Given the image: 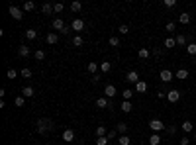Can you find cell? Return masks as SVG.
Instances as JSON below:
<instances>
[{"label":"cell","instance_id":"cell-1","mask_svg":"<svg viewBox=\"0 0 196 145\" xmlns=\"http://www.w3.org/2000/svg\"><path fill=\"white\" fill-rule=\"evenodd\" d=\"M159 78H161L163 82H171L173 78H175V72H173L171 69H161V72H159Z\"/></svg>","mask_w":196,"mask_h":145},{"label":"cell","instance_id":"cell-2","mask_svg":"<svg viewBox=\"0 0 196 145\" xmlns=\"http://www.w3.org/2000/svg\"><path fill=\"white\" fill-rule=\"evenodd\" d=\"M149 128H151V132H153V133H159V132H163V129H165V124L161 120H151Z\"/></svg>","mask_w":196,"mask_h":145},{"label":"cell","instance_id":"cell-3","mask_svg":"<svg viewBox=\"0 0 196 145\" xmlns=\"http://www.w3.org/2000/svg\"><path fill=\"white\" fill-rule=\"evenodd\" d=\"M8 12H10V16H12L14 20H22V18H24V10L18 8V6H10Z\"/></svg>","mask_w":196,"mask_h":145},{"label":"cell","instance_id":"cell-4","mask_svg":"<svg viewBox=\"0 0 196 145\" xmlns=\"http://www.w3.org/2000/svg\"><path fill=\"white\" fill-rule=\"evenodd\" d=\"M49 128H51V122H49V120H39L38 122V133L49 132Z\"/></svg>","mask_w":196,"mask_h":145},{"label":"cell","instance_id":"cell-5","mask_svg":"<svg viewBox=\"0 0 196 145\" xmlns=\"http://www.w3.org/2000/svg\"><path fill=\"white\" fill-rule=\"evenodd\" d=\"M96 108H100V110H104V108H112V102H110V98H106V96H100L96 100Z\"/></svg>","mask_w":196,"mask_h":145},{"label":"cell","instance_id":"cell-6","mask_svg":"<svg viewBox=\"0 0 196 145\" xmlns=\"http://www.w3.org/2000/svg\"><path fill=\"white\" fill-rule=\"evenodd\" d=\"M126 81L132 82V84H137V82L141 81V78H139V72H137V71H129L128 75H126Z\"/></svg>","mask_w":196,"mask_h":145},{"label":"cell","instance_id":"cell-7","mask_svg":"<svg viewBox=\"0 0 196 145\" xmlns=\"http://www.w3.org/2000/svg\"><path fill=\"white\" fill-rule=\"evenodd\" d=\"M167 98H169L171 104H175V102H178V100H180V92H178L177 88H173V90L167 92Z\"/></svg>","mask_w":196,"mask_h":145},{"label":"cell","instance_id":"cell-8","mask_svg":"<svg viewBox=\"0 0 196 145\" xmlns=\"http://www.w3.org/2000/svg\"><path fill=\"white\" fill-rule=\"evenodd\" d=\"M83 28H84V22H83L81 18H75V20H73V24H71V30H73V32H81Z\"/></svg>","mask_w":196,"mask_h":145},{"label":"cell","instance_id":"cell-9","mask_svg":"<svg viewBox=\"0 0 196 145\" xmlns=\"http://www.w3.org/2000/svg\"><path fill=\"white\" fill-rule=\"evenodd\" d=\"M104 94H106V98H114L116 94H118V90H116V86H114V84H106Z\"/></svg>","mask_w":196,"mask_h":145},{"label":"cell","instance_id":"cell-10","mask_svg":"<svg viewBox=\"0 0 196 145\" xmlns=\"http://www.w3.org/2000/svg\"><path fill=\"white\" fill-rule=\"evenodd\" d=\"M63 141H67V143L75 141V129H65L63 132Z\"/></svg>","mask_w":196,"mask_h":145},{"label":"cell","instance_id":"cell-11","mask_svg":"<svg viewBox=\"0 0 196 145\" xmlns=\"http://www.w3.org/2000/svg\"><path fill=\"white\" fill-rule=\"evenodd\" d=\"M53 28H55L57 32H61V33H63V32H65V28H67V26H65V22H63L61 18H55V20H53Z\"/></svg>","mask_w":196,"mask_h":145},{"label":"cell","instance_id":"cell-12","mask_svg":"<svg viewBox=\"0 0 196 145\" xmlns=\"http://www.w3.org/2000/svg\"><path fill=\"white\" fill-rule=\"evenodd\" d=\"M178 24H183V26L190 24V14H188V12H180L178 14Z\"/></svg>","mask_w":196,"mask_h":145},{"label":"cell","instance_id":"cell-13","mask_svg":"<svg viewBox=\"0 0 196 145\" xmlns=\"http://www.w3.org/2000/svg\"><path fill=\"white\" fill-rule=\"evenodd\" d=\"M47 43H49V45H55V43L57 41H59V33H55V32H51V33H47Z\"/></svg>","mask_w":196,"mask_h":145},{"label":"cell","instance_id":"cell-14","mask_svg":"<svg viewBox=\"0 0 196 145\" xmlns=\"http://www.w3.org/2000/svg\"><path fill=\"white\" fill-rule=\"evenodd\" d=\"M180 128H183V132H184V133H190V132H194V124H192V122H188V120H184Z\"/></svg>","mask_w":196,"mask_h":145},{"label":"cell","instance_id":"cell-15","mask_svg":"<svg viewBox=\"0 0 196 145\" xmlns=\"http://www.w3.org/2000/svg\"><path fill=\"white\" fill-rule=\"evenodd\" d=\"M145 90H147V82H145V81H139V82L135 84V94H137V92H139V94H143Z\"/></svg>","mask_w":196,"mask_h":145},{"label":"cell","instance_id":"cell-16","mask_svg":"<svg viewBox=\"0 0 196 145\" xmlns=\"http://www.w3.org/2000/svg\"><path fill=\"white\" fill-rule=\"evenodd\" d=\"M35 94V90L32 88V86H24V88H22V96H26V98H32Z\"/></svg>","mask_w":196,"mask_h":145},{"label":"cell","instance_id":"cell-17","mask_svg":"<svg viewBox=\"0 0 196 145\" xmlns=\"http://www.w3.org/2000/svg\"><path fill=\"white\" fill-rule=\"evenodd\" d=\"M149 55H151V51L147 47H141L139 51H137V57H139V59H149Z\"/></svg>","mask_w":196,"mask_h":145},{"label":"cell","instance_id":"cell-18","mask_svg":"<svg viewBox=\"0 0 196 145\" xmlns=\"http://www.w3.org/2000/svg\"><path fill=\"white\" fill-rule=\"evenodd\" d=\"M22 10H24V12H32V10H35V4L32 2V0H28V2L22 4Z\"/></svg>","mask_w":196,"mask_h":145},{"label":"cell","instance_id":"cell-19","mask_svg":"<svg viewBox=\"0 0 196 145\" xmlns=\"http://www.w3.org/2000/svg\"><path fill=\"white\" fill-rule=\"evenodd\" d=\"M163 45H165L167 49H173V47H177V39H175V38H167Z\"/></svg>","mask_w":196,"mask_h":145},{"label":"cell","instance_id":"cell-20","mask_svg":"<svg viewBox=\"0 0 196 145\" xmlns=\"http://www.w3.org/2000/svg\"><path fill=\"white\" fill-rule=\"evenodd\" d=\"M175 39H177V45L180 47V45H188V39L184 38L183 33H178V35H175Z\"/></svg>","mask_w":196,"mask_h":145},{"label":"cell","instance_id":"cell-21","mask_svg":"<svg viewBox=\"0 0 196 145\" xmlns=\"http://www.w3.org/2000/svg\"><path fill=\"white\" fill-rule=\"evenodd\" d=\"M18 55L20 57H28V55H30V47H28V45H20L18 47Z\"/></svg>","mask_w":196,"mask_h":145},{"label":"cell","instance_id":"cell-22","mask_svg":"<svg viewBox=\"0 0 196 145\" xmlns=\"http://www.w3.org/2000/svg\"><path fill=\"white\" fill-rule=\"evenodd\" d=\"M149 145H161V135L159 133H153L149 137Z\"/></svg>","mask_w":196,"mask_h":145},{"label":"cell","instance_id":"cell-23","mask_svg":"<svg viewBox=\"0 0 196 145\" xmlns=\"http://www.w3.org/2000/svg\"><path fill=\"white\" fill-rule=\"evenodd\" d=\"M132 102H129V100H124V102H122V112H126V114H129L132 112Z\"/></svg>","mask_w":196,"mask_h":145},{"label":"cell","instance_id":"cell-24","mask_svg":"<svg viewBox=\"0 0 196 145\" xmlns=\"http://www.w3.org/2000/svg\"><path fill=\"white\" fill-rule=\"evenodd\" d=\"M116 129H118V133H120V135H126V132H128V124H124V122H120V124L116 126Z\"/></svg>","mask_w":196,"mask_h":145},{"label":"cell","instance_id":"cell-25","mask_svg":"<svg viewBox=\"0 0 196 145\" xmlns=\"http://www.w3.org/2000/svg\"><path fill=\"white\" fill-rule=\"evenodd\" d=\"M86 69H88V72L96 75V72L100 71V65H98V63H88V67H86Z\"/></svg>","mask_w":196,"mask_h":145},{"label":"cell","instance_id":"cell-26","mask_svg":"<svg viewBox=\"0 0 196 145\" xmlns=\"http://www.w3.org/2000/svg\"><path fill=\"white\" fill-rule=\"evenodd\" d=\"M175 77H177V78H180V81H184V78L188 77V71H186V69H178V71L175 72Z\"/></svg>","mask_w":196,"mask_h":145},{"label":"cell","instance_id":"cell-27","mask_svg":"<svg viewBox=\"0 0 196 145\" xmlns=\"http://www.w3.org/2000/svg\"><path fill=\"white\" fill-rule=\"evenodd\" d=\"M118 143L120 145H129V143H132V137H129V135H120L118 137Z\"/></svg>","mask_w":196,"mask_h":145},{"label":"cell","instance_id":"cell-28","mask_svg":"<svg viewBox=\"0 0 196 145\" xmlns=\"http://www.w3.org/2000/svg\"><path fill=\"white\" fill-rule=\"evenodd\" d=\"M112 69V63H108V61H102L100 63V72H108Z\"/></svg>","mask_w":196,"mask_h":145},{"label":"cell","instance_id":"cell-29","mask_svg":"<svg viewBox=\"0 0 196 145\" xmlns=\"http://www.w3.org/2000/svg\"><path fill=\"white\" fill-rule=\"evenodd\" d=\"M133 94H135V90H132V88H126L124 92H122V96H124V100H129V98H133Z\"/></svg>","mask_w":196,"mask_h":145},{"label":"cell","instance_id":"cell-30","mask_svg":"<svg viewBox=\"0 0 196 145\" xmlns=\"http://www.w3.org/2000/svg\"><path fill=\"white\" fill-rule=\"evenodd\" d=\"M83 43H84V39L81 38V35H75V38H73V45H75V47H81Z\"/></svg>","mask_w":196,"mask_h":145},{"label":"cell","instance_id":"cell-31","mask_svg":"<svg viewBox=\"0 0 196 145\" xmlns=\"http://www.w3.org/2000/svg\"><path fill=\"white\" fill-rule=\"evenodd\" d=\"M81 8H83V4L78 2V0H75V2H71V10H73V12H81Z\"/></svg>","mask_w":196,"mask_h":145},{"label":"cell","instance_id":"cell-32","mask_svg":"<svg viewBox=\"0 0 196 145\" xmlns=\"http://www.w3.org/2000/svg\"><path fill=\"white\" fill-rule=\"evenodd\" d=\"M96 135H98V137H104V135H108V132H106V126H98V128H96Z\"/></svg>","mask_w":196,"mask_h":145},{"label":"cell","instance_id":"cell-33","mask_svg":"<svg viewBox=\"0 0 196 145\" xmlns=\"http://www.w3.org/2000/svg\"><path fill=\"white\" fill-rule=\"evenodd\" d=\"M41 12H43V14H51V12H53V4H47V2H45V4L41 6Z\"/></svg>","mask_w":196,"mask_h":145},{"label":"cell","instance_id":"cell-34","mask_svg":"<svg viewBox=\"0 0 196 145\" xmlns=\"http://www.w3.org/2000/svg\"><path fill=\"white\" fill-rule=\"evenodd\" d=\"M33 57H35L38 61H43V59H45V51H43V49H38V51L33 53Z\"/></svg>","mask_w":196,"mask_h":145},{"label":"cell","instance_id":"cell-35","mask_svg":"<svg viewBox=\"0 0 196 145\" xmlns=\"http://www.w3.org/2000/svg\"><path fill=\"white\" fill-rule=\"evenodd\" d=\"M186 53L188 55H196V43H188L186 45Z\"/></svg>","mask_w":196,"mask_h":145},{"label":"cell","instance_id":"cell-36","mask_svg":"<svg viewBox=\"0 0 196 145\" xmlns=\"http://www.w3.org/2000/svg\"><path fill=\"white\" fill-rule=\"evenodd\" d=\"M26 38L28 39H35V38H38V32H35V30H26Z\"/></svg>","mask_w":196,"mask_h":145},{"label":"cell","instance_id":"cell-37","mask_svg":"<svg viewBox=\"0 0 196 145\" xmlns=\"http://www.w3.org/2000/svg\"><path fill=\"white\" fill-rule=\"evenodd\" d=\"M14 104H16L18 108H22V106H24V104H26V96H18L16 100H14Z\"/></svg>","mask_w":196,"mask_h":145},{"label":"cell","instance_id":"cell-38","mask_svg":"<svg viewBox=\"0 0 196 145\" xmlns=\"http://www.w3.org/2000/svg\"><path fill=\"white\" fill-rule=\"evenodd\" d=\"M63 8H65V4H63V2L53 4V12H57V14H61V12H63Z\"/></svg>","mask_w":196,"mask_h":145},{"label":"cell","instance_id":"cell-39","mask_svg":"<svg viewBox=\"0 0 196 145\" xmlns=\"http://www.w3.org/2000/svg\"><path fill=\"white\" fill-rule=\"evenodd\" d=\"M108 43H110V45H112V47H118V45H120V39H118V38H116V35H112V38H110V39H108Z\"/></svg>","mask_w":196,"mask_h":145},{"label":"cell","instance_id":"cell-40","mask_svg":"<svg viewBox=\"0 0 196 145\" xmlns=\"http://www.w3.org/2000/svg\"><path fill=\"white\" fill-rule=\"evenodd\" d=\"M165 28H167V32H175L177 30V24H175V22H167Z\"/></svg>","mask_w":196,"mask_h":145},{"label":"cell","instance_id":"cell-41","mask_svg":"<svg viewBox=\"0 0 196 145\" xmlns=\"http://www.w3.org/2000/svg\"><path fill=\"white\" fill-rule=\"evenodd\" d=\"M163 6H165V8H175V6H177V2H175V0H165V2H163Z\"/></svg>","mask_w":196,"mask_h":145},{"label":"cell","instance_id":"cell-42","mask_svg":"<svg viewBox=\"0 0 196 145\" xmlns=\"http://www.w3.org/2000/svg\"><path fill=\"white\" fill-rule=\"evenodd\" d=\"M20 75L24 77V78H30V77H32V71H30V69H22V71H20Z\"/></svg>","mask_w":196,"mask_h":145},{"label":"cell","instance_id":"cell-43","mask_svg":"<svg viewBox=\"0 0 196 145\" xmlns=\"http://www.w3.org/2000/svg\"><path fill=\"white\" fill-rule=\"evenodd\" d=\"M96 145H108V135L98 137V139H96Z\"/></svg>","mask_w":196,"mask_h":145},{"label":"cell","instance_id":"cell-44","mask_svg":"<svg viewBox=\"0 0 196 145\" xmlns=\"http://www.w3.org/2000/svg\"><path fill=\"white\" fill-rule=\"evenodd\" d=\"M114 137H120L118 129H110V132H108V139H114Z\"/></svg>","mask_w":196,"mask_h":145},{"label":"cell","instance_id":"cell-45","mask_svg":"<svg viewBox=\"0 0 196 145\" xmlns=\"http://www.w3.org/2000/svg\"><path fill=\"white\" fill-rule=\"evenodd\" d=\"M16 75H18V72L14 69H8V72H6V77H8V78H16Z\"/></svg>","mask_w":196,"mask_h":145},{"label":"cell","instance_id":"cell-46","mask_svg":"<svg viewBox=\"0 0 196 145\" xmlns=\"http://www.w3.org/2000/svg\"><path fill=\"white\" fill-rule=\"evenodd\" d=\"M120 32H122V35H126V33H129V28H128L126 24H122V26H120Z\"/></svg>","mask_w":196,"mask_h":145},{"label":"cell","instance_id":"cell-47","mask_svg":"<svg viewBox=\"0 0 196 145\" xmlns=\"http://www.w3.org/2000/svg\"><path fill=\"white\" fill-rule=\"evenodd\" d=\"M167 133H169V135H175V133H177V128H175V126H169V128H167Z\"/></svg>","mask_w":196,"mask_h":145},{"label":"cell","instance_id":"cell-48","mask_svg":"<svg viewBox=\"0 0 196 145\" xmlns=\"http://www.w3.org/2000/svg\"><path fill=\"white\" fill-rule=\"evenodd\" d=\"M178 143H180V145H188V143H190V139H188V137H183Z\"/></svg>","mask_w":196,"mask_h":145},{"label":"cell","instance_id":"cell-49","mask_svg":"<svg viewBox=\"0 0 196 145\" xmlns=\"http://www.w3.org/2000/svg\"><path fill=\"white\" fill-rule=\"evenodd\" d=\"M165 96H167L165 90H159V92H157V98H165Z\"/></svg>","mask_w":196,"mask_h":145},{"label":"cell","instance_id":"cell-50","mask_svg":"<svg viewBox=\"0 0 196 145\" xmlns=\"http://www.w3.org/2000/svg\"><path fill=\"white\" fill-rule=\"evenodd\" d=\"M100 81V75H98V72H96V75H92V82H98Z\"/></svg>","mask_w":196,"mask_h":145},{"label":"cell","instance_id":"cell-51","mask_svg":"<svg viewBox=\"0 0 196 145\" xmlns=\"http://www.w3.org/2000/svg\"><path fill=\"white\" fill-rule=\"evenodd\" d=\"M43 145H53V143H43Z\"/></svg>","mask_w":196,"mask_h":145}]
</instances>
